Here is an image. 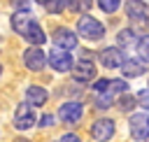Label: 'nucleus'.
<instances>
[{"label": "nucleus", "instance_id": "nucleus-1", "mask_svg": "<svg viewBox=\"0 0 149 142\" xmlns=\"http://www.w3.org/2000/svg\"><path fill=\"white\" fill-rule=\"evenodd\" d=\"M12 28L23 35V40H28L33 47H42L47 42V35L42 30V26L35 21V16L28 12V9H19L12 14Z\"/></svg>", "mask_w": 149, "mask_h": 142}, {"label": "nucleus", "instance_id": "nucleus-2", "mask_svg": "<svg viewBox=\"0 0 149 142\" xmlns=\"http://www.w3.org/2000/svg\"><path fill=\"white\" fill-rule=\"evenodd\" d=\"M126 14H128L135 33H147L149 30V7L142 0H128L126 2Z\"/></svg>", "mask_w": 149, "mask_h": 142}, {"label": "nucleus", "instance_id": "nucleus-3", "mask_svg": "<svg viewBox=\"0 0 149 142\" xmlns=\"http://www.w3.org/2000/svg\"><path fill=\"white\" fill-rule=\"evenodd\" d=\"M77 30H79V35L84 37V40H91V42H95V40H102V35H105V26L98 21V19H93V16H79V21H77Z\"/></svg>", "mask_w": 149, "mask_h": 142}, {"label": "nucleus", "instance_id": "nucleus-4", "mask_svg": "<svg viewBox=\"0 0 149 142\" xmlns=\"http://www.w3.org/2000/svg\"><path fill=\"white\" fill-rule=\"evenodd\" d=\"M47 61H49V56H47L40 47H30V49L23 51V63H26V68L33 70V72L44 70V68H47Z\"/></svg>", "mask_w": 149, "mask_h": 142}, {"label": "nucleus", "instance_id": "nucleus-5", "mask_svg": "<svg viewBox=\"0 0 149 142\" xmlns=\"http://www.w3.org/2000/svg\"><path fill=\"white\" fill-rule=\"evenodd\" d=\"M49 65H51L56 72H68V70L74 68V61H72V56H70L68 49L56 47V49L49 54Z\"/></svg>", "mask_w": 149, "mask_h": 142}, {"label": "nucleus", "instance_id": "nucleus-6", "mask_svg": "<svg viewBox=\"0 0 149 142\" xmlns=\"http://www.w3.org/2000/svg\"><path fill=\"white\" fill-rule=\"evenodd\" d=\"M35 121H37V119H35L33 105H30V102H21V105L16 107V112H14V126H16L19 130H28Z\"/></svg>", "mask_w": 149, "mask_h": 142}, {"label": "nucleus", "instance_id": "nucleus-7", "mask_svg": "<svg viewBox=\"0 0 149 142\" xmlns=\"http://www.w3.org/2000/svg\"><path fill=\"white\" fill-rule=\"evenodd\" d=\"M98 58H100V65L102 68H121L126 63L121 47H107V49H102L98 54Z\"/></svg>", "mask_w": 149, "mask_h": 142}, {"label": "nucleus", "instance_id": "nucleus-8", "mask_svg": "<svg viewBox=\"0 0 149 142\" xmlns=\"http://www.w3.org/2000/svg\"><path fill=\"white\" fill-rule=\"evenodd\" d=\"M128 126H130V135L135 140H147L149 137V114H133Z\"/></svg>", "mask_w": 149, "mask_h": 142}, {"label": "nucleus", "instance_id": "nucleus-9", "mask_svg": "<svg viewBox=\"0 0 149 142\" xmlns=\"http://www.w3.org/2000/svg\"><path fill=\"white\" fill-rule=\"evenodd\" d=\"M51 40H54V44H56V47L68 49V51L77 47V35H74L70 28H56V30H54V35H51Z\"/></svg>", "mask_w": 149, "mask_h": 142}, {"label": "nucleus", "instance_id": "nucleus-10", "mask_svg": "<svg viewBox=\"0 0 149 142\" xmlns=\"http://www.w3.org/2000/svg\"><path fill=\"white\" fill-rule=\"evenodd\" d=\"M81 102H63L61 105V109H58V116H61V121H65V123H77L79 119H81Z\"/></svg>", "mask_w": 149, "mask_h": 142}, {"label": "nucleus", "instance_id": "nucleus-11", "mask_svg": "<svg viewBox=\"0 0 149 142\" xmlns=\"http://www.w3.org/2000/svg\"><path fill=\"white\" fill-rule=\"evenodd\" d=\"M91 135L98 140V142H105L114 135V121L112 119H98L93 126H91Z\"/></svg>", "mask_w": 149, "mask_h": 142}, {"label": "nucleus", "instance_id": "nucleus-12", "mask_svg": "<svg viewBox=\"0 0 149 142\" xmlns=\"http://www.w3.org/2000/svg\"><path fill=\"white\" fill-rule=\"evenodd\" d=\"M72 74H74V79L77 81H91L93 77H95V65L91 63V61H79V63H74V68H72Z\"/></svg>", "mask_w": 149, "mask_h": 142}, {"label": "nucleus", "instance_id": "nucleus-13", "mask_svg": "<svg viewBox=\"0 0 149 142\" xmlns=\"http://www.w3.org/2000/svg\"><path fill=\"white\" fill-rule=\"evenodd\" d=\"M47 98H49V93L42 86H28V91H26V102H30L33 107H42L47 102Z\"/></svg>", "mask_w": 149, "mask_h": 142}, {"label": "nucleus", "instance_id": "nucleus-14", "mask_svg": "<svg viewBox=\"0 0 149 142\" xmlns=\"http://www.w3.org/2000/svg\"><path fill=\"white\" fill-rule=\"evenodd\" d=\"M116 44L119 47H137L140 40H137V33L133 28H123L119 35H116Z\"/></svg>", "mask_w": 149, "mask_h": 142}, {"label": "nucleus", "instance_id": "nucleus-15", "mask_svg": "<svg viewBox=\"0 0 149 142\" xmlns=\"http://www.w3.org/2000/svg\"><path fill=\"white\" fill-rule=\"evenodd\" d=\"M121 72H123V77H140L144 72V65H142V61L126 58V63L121 65Z\"/></svg>", "mask_w": 149, "mask_h": 142}, {"label": "nucleus", "instance_id": "nucleus-16", "mask_svg": "<svg viewBox=\"0 0 149 142\" xmlns=\"http://www.w3.org/2000/svg\"><path fill=\"white\" fill-rule=\"evenodd\" d=\"M65 5L72 12H88L91 9V0H65Z\"/></svg>", "mask_w": 149, "mask_h": 142}, {"label": "nucleus", "instance_id": "nucleus-17", "mask_svg": "<svg viewBox=\"0 0 149 142\" xmlns=\"http://www.w3.org/2000/svg\"><path fill=\"white\" fill-rule=\"evenodd\" d=\"M112 102H114V95L112 93H98V98H95V107H100V109L112 107Z\"/></svg>", "mask_w": 149, "mask_h": 142}, {"label": "nucleus", "instance_id": "nucleus-18", "mask_svg": "<svg viewBox=\"0 0 149 142\" xmlns=\"http://www.w3.org/2000/svg\"><path fill=\"white\" fill-rule=\"evenodd\" d=\"M119 5H121V0H98V7H100L102 12H107V14L116 12V9H119Z\"/></svg>", "mask_w": 149, "mask_h": 142}, {"label": "nucleus", "instance_id": "nucleus-19", "mask_svg": "<svg viewBox=\"0 0 149 142\" xmlns=\"http://www.w3.org/2000/svg\"><path fill=\"white\" fill-rule=\"evenodd\" d=\"M135 95H123L121 100H119V109H123V112H128V109H133L135 107Z\"/></svg>", "mask_w": 149, "mask_h": 142}, {"label": "nucleus", "instance_id": "nucleus-20", "mask_svg": "<svg viewBox=\"0 0 149 142\" xmlns=\"http://www.w3.org/2000/svg\"><path fill=\"white\" fill-rule=\"evenodd\" d=\"M137 51H140V56H142L144 61H149V35H144V37L140 40V44H137Z\"/></svg>", "mask_w": 149, "mask_h": 142}, {"label": "nucleus", "instance_id": "nucleus-21", "mask_svg": "<svg viewBox=\"0 0 149 142\" xmlns=\"http://www.w3.org/2000/svg\"><path fill=\"white\" fill-rule=\"evenodd\" d=\"M63 5H65V0H51V2L47 5V12H49V14H58V12L63 9Z\"/></svg>", "mask_w": 149, "mask_h": 142}, {"label": "nucleus", "instance_id": "nucleus-22", "mask_svg": "<svg viewBox=\"0 0 149 142\" xmlns=\"http://www.w3.org/2000/svg\"><path fill=\"white\" fill-rule=\"evenodd\" d=\"M137 102H140V105H142L144 109H149V88H147V91H140V93H137Z\"/></svg>", "mask_w": 149, "mask_h": 142}, {"label": "nucleus", "instance_id": "nucleus-23", "mask_svg": "<svg viewBox=\"0 0 149 142\" xmlns=\"http://www.w3.org/2000/svg\"><path fill=\"white\" fill-rule=\"evenodd\" d=\"M37 123H40V126H51V123H54V116H51V114H44Z\"/></svg>", "mask_w": 149, "mask_h": 142}, {"label": "nucleus", "instance_id": "nucleus-24", "mask_svg": "<svg viewBox=\"0 0 149 142\" xmlns=\"http://www.w3.org/2000/svg\"><path fill=\"white\" fill-rule=\"evenodd\" d=\"M61 142H79V137H77L74 133H68V135H63V137H61Z\"/></svg>", "mask_w": 149, "mask_h": 142}, {"label": "nucleus", "instance_id": "nucleus-25", "mask_svg": "<svg viewBox=\"0 0 149 142\" xmlns=\"http://www.w3.org/2000/svg\"><path fill=\"white\" fill-rule=\"evenodd\" d=\"M35 2H40V5H49L51 0H35Z\"/></svg>", "mask_w": 149, "mask_h": 142}, {"label": "nucleus", "instance_id": "nucleus-26", "mask_svg": "<svg viewBox=\"0 0 149 142\" xmlns=\"http://www.w3.org/2000/svg\"><path fill=\"white\" fill-rule=\"evenodd\" d=\"M147 142H149V137H147Z\"/></svg>", "mask_w": 149, "mask_h": 142}]
</instances>
